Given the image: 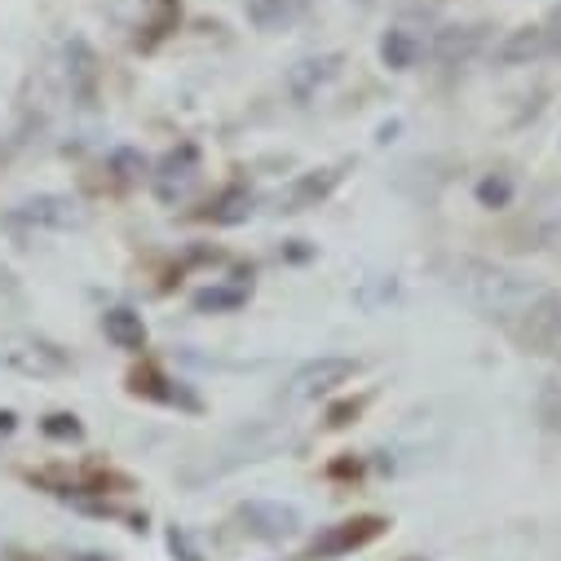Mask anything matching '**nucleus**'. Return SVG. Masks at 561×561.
Segmentation results:
<instances>
[{
	"label": "nucleus",
	"instance_id": "nucleus-1",
	"mask_svg": "<svg viewBox=\"0 0 561 561\" xmlns=\"http://www.w3.org/2000/svg\"><path fill=\"white\" fill-rule=\"evenodd\" d=\"M447 284H451V293H456L469 310H478L482 319L504 323V328H513V323L543 297V288L535 284L530 274L508 270V265H495V261H482V256H460V261H451V265H447Z\"/></svg>",
	"mask_w": 561,
	"mask_h": 561
},
{
	"label": "nucleus",
	"instance_id": "nucleus-2",
	"mask_svg": "<svg viewBox=\"0 0 561 561\" xmlns=\"http://www.w3.org/2000/svg\"><path fill=\"white\" fill-rule=\"evenodd\" d=\"M288 443V430L284 425H252L243 434H234L217 456H208V465L199 473H191V482H204V478H221L239 465H256V460H270L278 447Z\"/></svg>",
	"mask_w": 561,
	"mask_h": 561
},
{
	"label": "nucleus",
	"instance_id": "nucleus-3",
	"mask_svg": "<svg viewBox=\"0 0 561 561\" xmlns=\"http://www.w3.org/2000/svg\"><path fill=\"white\" fill-rule=\"evenodd\" d=\"M354 371H358V363H354V358H336V354H323V358L306 363V367L293 376V385H288V398H297V402L323 398V393H332L336 385H345Z\"/></svg>",
	"mask_w": 561,
	"mask_h": 561
},
{
	"label": "nucleus",
	"instance_id": "nucleus-4",
	"mask_svg": "<svg viewBox=\"0 0 561 561\" xmlns=\"http://www.w3.org/2000/svg\"><path fill=\"white\" fill-rule=\"evenodd\" d=\"M239 517L248 522L252 535H261V539H270V543L293 539V535L301 530V513H297L293 504H278V500H252V504L239 508Z\"/></svg>",
	"mask_w": 561,
	"mask_h": 561
},
{
	"label": "nucleus",
	"instance_id": "nucleus-5",
	"mask_svg": "<svg viewBox=\"0 0 561 561\" xmlns=\"http://www.w3.org/2000/svg\"><path fill=\"white\" fill-rule=\"evenodd\" d=\"M14 221L45 226V230H71V226L84 221V213H80V204L67 199V195H36V199H27V204L14 213Z\"/></svg>",
	"mask_w": 561,
	"mask_h": 561
},
{
	"label": "nucleus",
	"instance_id": "nucleus-6",
	"mask_svg": "<svg viewBox=\"0 0 561 561\" xmlns=\"http://www.w3.org/2000/svg\"><path fill=\"white\" fill-rule=\"evenodd\" d=\"M195 173H199V151H195V147H178V151H169V156L160 160V173H156V195H160L164 204H173V199L191 186Z\"/></svg>",
	"mask_w": 561,
	"mask_h": 561
},
{
	"label": "nucleus",
	"instance_id": "nucleus-7",
	"mask_svg": "<svg viewBox=\"0 0 561 561\" xmlns=\"http://www.w3.org/2000/svg\"><path fill=\"white\" fill-rule=\"evenodd\" d=\"M380 535V522L376 517H358V522H341V526H332L323 539H314V548H310V557H336V552H350V548H363L367 539H376Z\"/></svg>",
	"mask_w": 561,
	"mask_h": 561
},
{
	"label": "nucleus",
	"instance_id": "nucleus-8",
	"mask_svg": "<svg viewBox=\"0 0 561 561\" xmlns=\"http://www.w3.org/2000/svg\"><path fill=\"white\" fill-rule=\"evenodd\" d=\"M543 49H548V32L543 27H517L495 45V62L500 67H530Z\"/></svg>",
	"mask_w": 561,
	"mask_h": 561
},
{
	"label": "nucleus",
	"instance_id": "nucleus-9",
	"mask_svg": "<svg viewBox=\"0 0 561 561\" xmlns=\"http://www.w3.org/2000/svg\"><path fill=\"white\" fill-rule=\"evenodd\" d=\"M336 71H341V54H323V58H306V62H297L293 71H288V93L293 98H314L328 80H336Z\"/></svg>",
	"mask_w": 561,
	"mask_h": 561
},
{
	"label": "nucleus",
	"instance_id": "nucleus-10",
	"mask_svg": "<svg viewBox=\"0 0 561 561\" xmlns=\"http://www.w3.org/2000/svg\"><path fill=\"white\" fill-rule=\"evenodd\" d=\"M102 332H106V341L115 350H128V354L147 350V323H142V314H133L124 306H115V310L102 314Z\"/></svg>",
	"mask_w": 561,
	"mask_h": 561
},
{
	"label": "nucleus",
	"instance_id": "nucleus-11",
	"mask_svg": "<svg viewBox=\"0 0 561 561\" xmlns=\"http://www.w3.org/2000/svg\"><path fill=\"white\" fill-rule=\"evenodd\" d=\"M336 182H341V173L336 169H319V173H306L293 191H288V199H284V213H306V208H314L319 199H328L332 191H336Z\"/></svg>",
	"mask_w": 561,
	"mask_h": 561
},
{
	"label": "nucleus",
	"instance_id": "nucleus-12",
	"mask_svg": "<svg viewBox=\"0 0 561 561\" xmlns=\"http://www.w3.org/2000/svg\"><path fill=\"white\" fill-rule=\"evenodd\" d=\"M301 10H306V0H248V19L261 32H274V27L301 19Z\"/></svg>",
	"mask_w": 561,
	"mask_h": 561
},
{
	"label": "nucleus",
	"instance_id": "nucleus-13",
	"mask_svg": "<svg viewBox=\"0 0 561 561\" xmlns=\"http://www.w3.org/2000/svg\"><path fill=\"white\" fill-rule=\"evenodd\" d=\"M420 54H425V45H420L411 32H402V27H398V32H389V36H385V45H380V58H385L393 71L415 67V58H420Z\"/></svg>",
	"mask_w": 561,
	"mask_h": 561
},
{
	"label": "nucleus",
	"instance_id": "nucleus-14",
	"mask_svg": "<svg viewBox=\"0 0 561 561\" xmlns=\"http://www.w3.org/2000/svg\"><path fill=\"white\" fill-rule=\"evenodd\" d=\"M482 41V32H473V27H465V36H456V32H443V41H438V58H465V54H473V45Z\"/></svg>",
	"mask_w": 561,
	"mask_h": 561
},
{
	"label": "nucleus",
	"instance_id": "nucleus-15",
	"mask_svg": "<svg viewBox=\"0 0 561 561\" xmlns=\"http://www.w3.org/2000/svg\"><path fill=\"white\" fill-rule=\"evenodd\" d=\"M478 199L486 204V208H504L508 199H513V182L500 173V178H486V182H478Z\"/></svg>",
	"mask_w": 561,
	"mask_h": 561
},
{
	"label": "nucleus",
	"instance_id": "nucleus-16",
	"mask_svg": "<svg viewBox=\"0 0 561 561\" xmlns=\"http://www.w3.org/2000/svg\"><path fill=\"white\" fill-rule=\"evenodd\" d=\"M195 306L199 310H234V306H243V288H208V293H199L195 297Z\"/></svg>",
	"mask_w": 561,
	"mask_h": 561
},
{
	"label": "nucleus",
	"instance_id": "nucleus-17",
	"mask_svg": "<svg viewBox=\"0 0 561 561\" xmlns=\"http://www.w3.org/2000/svg\"><path fill=\"white\" fill-rule=\"evenodd\" d=\"M530 239H535V248H557V243H561V213L543 217V221L530 230Z\"/></svg>",
	"mask_w": 561,
	"mask_h": 561
},
{
	"label": "nucleus",
	"instance_id": "nucleus-18",
	"mask_svg": "<svg viewBox=\"0 0 561 561\" xmlns=\"http://www.w3.org/2000/svg\"><path fill=\"white\" fill-rule=\"evenodd\" d=\"M45 434H54V438H76L80 425H76V415H49V420H45Z\"/></svg>",
	"mask_w": 561,
	"mask_h": 561
},
{
	"label": "nucleus",
	"instance_id": "nucleus-19",
	"mask_svg": "<svg viewBox=\"0 0 561 561\" xmlns=\"http://www.w3.org/2000/svg\"><path fill=\"white\" fill-rule=\"evenodd\" d=\"M548 358H561V293H557V319H552V350Z\"/></svg>",
	"mask_w": 561,
	"mask_h": 561
},
{
	"label": "nucleus",
	"instance_id": "nucleus-20",
	"mask_svg": "<svg viewBox=\"0 0 561 561\" xmlns=\"http://www.w3.org/2000/svg\"><path fill=\"white\" fill-rule=\"evenodd\" d=\"M0 288H10V270L5 265H0Z\"/></svg>",
	"mask_w": 561,
	"mask_h": 561
}]
</instances>
